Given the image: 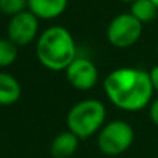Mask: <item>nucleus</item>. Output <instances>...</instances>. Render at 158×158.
Here are the masks:
<instances>
[{"instance_id":"f257e3e1","label":"nucleus","mask_w":158,"mask_h":158,"mask_svg":"<svg viewBox=\"0 0 158 158\" xmlns=\"http://www.w3.org/2000/svg\"><path fill=\"white\" fill-rule=\"evenodd\" d=\"M104 89L115 106L137 112L150 104L154 94L148 72L136 67H119L104 80Z\"/></svg>"},{"instance_id":"f03ea898","label":"nucleus","mask_w":158,"mask_h":158,"mask_svg":"<svg viewBox=\"0 0 158 158\" xmlns=\"http://www.w3.org/2000/svg\"><path fill=\"white\" fill-rule=\"evenodd\" d=\"M36 57L44 67L63 72L77 57V45L72 32L60 25L46 28L36 38Z\"/></svg>"},{"instance_id":"7ed1b4c3","label":"nucleus","mask_w":158,"mask_h":158,"mask_svg":"<svg viewBox=\"0 0 158 158\" xmlns=\"http://www.w3.org/2000/svg\"><path fill=\"white\" fill-rule=\"evenodd\" d=\"M106 109L99 99L87 98L74 104L66 116L67 130L76 134L80 140L99 133L105 125Z\"/></svg>"},{"instance_id":"20e7f679","label":"nucleus","mask_w":158,"mask_h":158,"mask_svg":"<svg viewBox=\"0 0 158 158\" xmlns=\"http://www.w3.org/2000/svg\"><path fill=\"white\" fill-rule=\"evenodd\" d=\"M134 130L125 120H112L104 125L98 133V148L109 157H116L130 148Z\"/></svg>"},{"instance_id":"39448f33","label":"nucleus","mask_w":158,"mask_h":158,"mask_svg":"<svg viewBox=\"0 0 158 158\" xmlns=\"http://www.w3.org/2000/svg\"><path fill=\"white\" fill-rule=\"evenodd\" d=\"M143 24L130 13H122L112 18L106 28V38L112 46L126 49L133 46L140 39Z\"/></svg>"},{"instance_id":"423d86ee","label":"nucleus","mask_w":158,"mask_h":158,"mask_svg":"<svg viewBox=\"0 0 158 158\" xmlns=\"http://www.w3.org/2000/svg\"><path fill=\"white\" fill-rule=\"evenodd\" d=\"M39 31V18L30 10L10 17L7 24V38L15 46H27L36 38Z\"/></svg>"},{"instance_id":"0eeeda50","label":"nucleus","mask_w":158,"mask_h":158,"mask_svg":"<svg viewBox=\"0 0 158 158\" xmlns=\"http://www.w3.org/2000/svg\"><path fill=\"white\" fill-rule=\"evenodd\" d=\"M64 72L66 78L70 83V85L76 89H80V91H87V89L94 88L99 78L98 69L94 64V62L81 56L76 57Z\"/></svg>"},{"instance_id":"6e6552de","label":"nucleus","mask_w":158,"mask_h":158,"mask_svg":"<svg viewBox=\"0 0 158 158\" xmlns=\"http://www.w3.org/2000/svg\"><path fill=\"white\" fill-rule=\"evenodd\" d=\"M28 10L42 20H53L66 11L69 0H27Z\"/></svg>"},{"instance_id":"1a4fd4ad","label":"nucleus","mask_w":158,"mask_h":158,"mask_svg":"<svg viewBox=\"0 0 158 158\" xmlns=\"http://www.w3.org/2000/svg\"><path fill=\"white\" fill-rule=\"evenodd\" d=\"M80 139L70 130L62 131L52 140L51 154L53 158H70L76 154Z\"/></svg>"},{"instance_id":"9d476101","label":"nucleus","mask_w":158,"mask_h":158,"mask_svg":"<svg viewBox=\"0 0 158 158\" xmlns=\"http://www.w3.org/2000/svg\"><path fill=\"white\" fill-rule=\"evenodd\" d=\"M21 94L23 88L20 81L9 73L0 72V105L2 106L14 105L21 98Z\"/></svg>"},{"instance_id":"9b49d317","label":"nucleus","mask_w":158,"mask_h":158,"mask_svg":"<svg viewBox=\"0 0 158 158\" xmlns=\"http://www.w3.org/2000/svg\"><path fill=\"white\" fill-rule=\"evenodd\" d=\"M130 14L137 18L141 24H147L157 18L158 7L151 0H134L130 3Z\"/></svg>"},{"instance_id":"f8f14e48","label":"nucleus","mask_w":158,"mask_h":158,"mask_svg":"<svg viewBox=\"0 0 158 158\" xmlns=\"http://www.w3.org/2000/svg\"><path fill=\"white\" fill-rule=\"evenodd\" d=\"M18 56V46L9 38H0V67L11 66Z\"/></svg>"},{"instance_id":"ddd939ff","label":"nucleus","mask_w":158,"mask_h":158,"mask_svg":"<svg viewBox=\"0 0 158 158\" xmlns=\"http://www.w3.org/2000/svg\"><path fill=\"white\" fill-rule=\"evenodd\" d=\"M28 10L27 0H0V11L6 15H17Z\"/></svg>"},{"instance_id":"4468645a","label":"nucleus","mask_w":158,"mask_h":158,"mask_svg":"<svg viewBox=\"0 0 158 158\" xmlns=\"http://www.w3.org/2000/svg\"><path fill=\"white\" fill-rule=\"evenodd\" d=\"M150 119L158 127V98L151 102V106H150Z\"/></svg>"},{"instance_id":"2eb2a0df","label":"nucleus","mask_w":158,"mask_h":158,"mask_svg":"<svg viewBox=\"0 0 158 158\" xmlns=\"http://www.w3.org/2000/svg\"><path fill=\"white\" fill-rule=\"evenodd\" d=\"M148 74H150V80H151V84H152V88H154V93H158V64H155L150 70Z\"/></svg>"},{"instance_id":"dca6fc26","label":"nucleus","mask_w":158,"mask_h":158,"mask_svg":"<svg viewBox=\"0 0 158 158\" xmlns=\"http://www.w3.org/2000/svg\"><path fill=\"white\" fill-rule=\"evenodd\" d=\"M120 2H125V3H133L134 0H120Z\"/></svg>"},{"instance_id":"f3484780","label":"nucleus","mask_w":158,"mask_h":158,"mask_svg":"<svg viewBox=\"0 0 158 158\" xmlns=\"http://www.w3.org/2000/svg\"><path fill=\"white\" fill-rule=\"evenodd\" d=\"M151 2H152V3H154V4H155V6H157V7H158V0H151Z\"/></svg>"},{"instance_id":"a211bd4d","label":"nucleus","mask_w":158,"mask_h":158,"mask_svg":"<svg viewBox=\"0 0 158 158\" xmlns=\"http://www.w3.org/2000/svg\"><path fill=\"white\" fill-rule=\"evenodd\" d=\"M157 52H158V42H157Z\"/></svg>"}]
</instances>
